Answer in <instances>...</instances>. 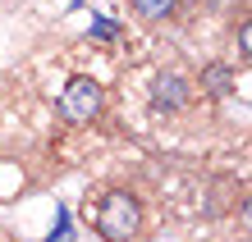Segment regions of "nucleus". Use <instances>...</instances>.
Wrapping results in <instances>:
<instances>
[{
	"instance_id": "nucleus-1",
	"label": "nucleus",
	"mask_w": 252,
	"mask_h": 242,
	"mask_svg": "<svg viewBox=\"0 0 252 242\" xmlns=\"http://www.w3.org/2000/svg\"><path fill=\"white\" fill-rule=\"evenodd\" d=\"M96 233L106 242H133L142 233V201L128 188H115L96 206Z\"/></svg>"
},
{
	"instance_id": "nucleus-2",
	"label": "nucleus",
	"mask_w": 252,
	"mask_h": 242,
	"mask_svg": "<svg viewBox=\"0 0 252 242\" xmlns=\"http://www.w3.org/2000/svg\"><path fill=\"white\" fill-rule=\"evenodd\" d=\"M101 101H106L101 82L87 78V73H73V78L64 82V92H60V119L64 124H92V119L101 114Z\"/></svg>"
},
{
	"instance_id": "nucleus-3",
	"label": "nucleus",
	"mask_w": 252,
	"mask_h": 242,
	"mask_svg": "<svg viewBox=\"0 0 252 242\" xmlns=\"http://www.w3.org/2000/svg\"><path fill=\"white\" fill-rule=\"evenodd\" d=\"M152 105H156V110H184V105H188V78H184V73H174V69L156 73Z\"/></svg>"
},
{
	"instance_id": "nucleus-4",
	"label": "nucleus",
	"mask_w": 252,
	"mask_h": 242,
	"mask_svg": "<svg viewBox=\"0 0 252 242\" xmlns=\"http://www.w3.org/2000/svg\"><path fill=\"white\" fill-rule=\"evenodd\" d=\"M128 5H133V14H142V19L160 23V19H174V14H179L184 0H128Z\"/></svg>"
},
{
	"instance_id": "nucleus-5",
	"label": "nucleus",
	"mask_w": 252,
	"mask_h": 242,
	"mask_svg": "<svg viewBox=\"0 0 252 242\" xmlns=\"http://www.w3.org/2000/svg\"><path fill=\"white\" fill-rule=\"evenodd\" d=\"M229 82H234V73H229L225 64H211V69L202 73V87H206L211 96H225V92H229Z\"/></svg>"
},
{
	"instance_id": "nucleus-6",
	"label": "nucleus",
	"mask_w": 252,
	"mask_h": 242,
	"mask_svg": "<svg viewBox=\"0 0 252 242\" xmlns=\"http://www.w3.org/2000/svg\"><path fill=\"white\" fill-rule=\"evenodd\" d=\"M248 46H252V27H248V23H243V27H239V51H243V55H248Z\"/></svg>"
}]
</instances>
